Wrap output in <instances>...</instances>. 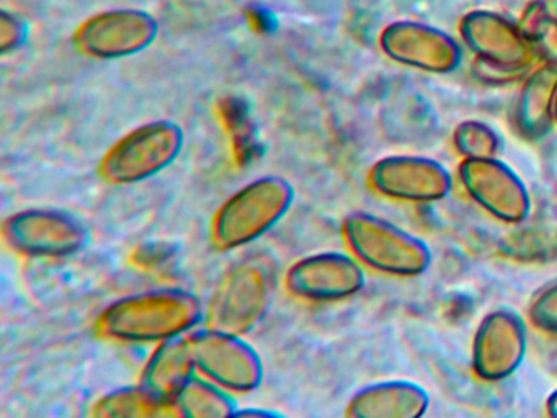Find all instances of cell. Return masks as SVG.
<instances>
[{
	"mask_svg": "<svg viewBox=\"0 0 557 418\" xmlns=\"http://www.w3.org/2000/svg\"><path fill=\"white\" fill-rule=\"evenodd\" d=\"M459 33L479 61L508 74H523L536 58L521 26L491 10L466 13L459 23Z\"/></svg>",
	"mask_w": 557,
	"mask_h": 418,
	"instance_id": "9",
	"label": "cell"
},
{
	"mask_svg": "<svg viewBox=\"0 0 557 418\" xmlns=\"http://www.w3.org/2000/svg\"><path fill=\"white\" fill-rule=\"evenodd\" d=\"M453 143L465 159H485L497 156L502 140L487 124L468 120L458 124Z\"/></svg>",
	"mask_w": 557,
	"mask_h": 418,
	"instance_id": "22",
	"label": "cell"
},
{
	"mask_svg": "<svg viewBox=\"0 0 557 418\" xmlns=\"http://www.w3.org/2000/svg\"><path fill=\"white\" fill-rule=\"evenodd\" d=\"M556 123H557V100H556Z\"/></svg>",
	"mask_w": 557,
	"mask_h": 418,
	"instance_id": "27",
	"label": "cell"
},
{
	"mask_svg": "<svg viewBox=\"0 0 557 418\" xmlns=\"http://www.w3.org/2000/svg\"><path fill=\"white\" fill-rule=\"evenodd\" d=\"M171 257V251L165 248L159 247V245H152V247H139L135 254V263L141 265L143 268H154L159 265L165 263Z\"/></svg>",
	"mask_w": 557,
	"mask_h": 418,
	"instance_id": "24",
	"label": "cell"
},
{
	"mask_svg": "<svg viewBox=\"0 0 557 418\" xmlns=\"http://www.w3.org/2000/svg\"><path fill=\"white\" fill-rule=\"evenodd\" d=\"M345 238L357 258L393 276H419L432 265L429 244L406 229L368 212H351L344 222Z\"/></svg>",
	"mask_w": 557,
	"mask_h": 418,
	"instance_id": "3",
	"label": "cell"
},
{
	"mask_svg": "<svg viewBox=\"0 0 557 418\" xmlns=\"http://www.w3.org/2000/svg\"><path fill=\"white\" fill-rule=\"evenodd\" d=\"M273 271L250 258L234 265L218 284L208 307V327L243 335L262 319L272 299Z\"/></svg>",
	"mask_w": 557,
	"mask_h": 418,
	"instance_id": "4",
	"label": "cell"
},
{
	"mask_svg": "<svg viewBox=\"0 0 557 418\" xmlns=\"http://www.w3.org/2000/svg\"><path fill=\"white\" fill-rule=\"evenodd\" d=\"M4 237L15 251L28 257H67L86 247L89 231L70 212L32 208L5 219Z\"/></svg>",
	"mask_w": 557,
	"mask_h": 418,
	"instance_id": "6",
	"label": "cell"
},
{
	"mask_svg": "<svg viewBox=\"0 0 557 418\" xmlns=\"http://www.w3.org/2000/svg\"><path fill=\"white\" fill-rule=\"evenodd\" d=\"M546 408L547 414H549L550 417L557 418V389L549 395V397H547Z\"/></svg>",
	"mask_w": 557,
	"mask_h": 418,
	"instance_id": "26",
	"label": "cell"
},
{
	"mask_svg": "<svg viewBox=\"0 0 557 418\" xmlns=\"http://www.w3.org/2000/svg\"><path fill=\"white\" fill-rule=\"evenodd\" d=\"M195 366L205 378L233 392H249L263 379V362L257 349L240 335L221 330H200L188 339Z\"/></svg>",
	"mask_w": 557,
	"mask_h": 418,
	"instance_id": "7",
	"label": "cell"
},
{
	"mask_svg": "<svg viewBox=\"0 0 557 418\" xmlns=\"http://www.w3.org/2000/svg\"><path fill=\"white\" fill-rule=\"evenodd\" d=\"M276 417V411H269V410H252V408H249V410H236L234 411V417Z\"/></svg>",
	"mask_w": 557,
	"mask_h": 418,
	"instance_id": "25",
	"label": "cell"
},
{
	"mask_svg": "<svg viewBox=\"0 0 557 418\" xmlns=\"http://www.w3.org/2000/svg\"><path fill=\"white\" fill-rule=\"evenodd\" d=\"M177 415L174 408L164 407L152 401L141 385L136 388H120L110 394L103 395L96 407L94 417L120 418V417H161V415Z\"/></svg>",
	"mask_w": 557,
	"mask_h": 418,
	"instance_id": "20",
	"label": "cell"
},
{
	"mask_svg": "<svg viewBox=\"0 0 557 418\" xmlns=\"http://www.w3.org/2000/svg\"><path fill=\"white\" fill-rule=\"evenodd\" d=\"M220 113L224 126L233 140L234 157L240 165L259 159L262 152L256 127L249 116L246 103L239 98H224L220 103Z\"/></svg>",
	"mask_w": 557,
	"mask_h": 418,
	"instance_id": "19",
	"label": "cell"
},
{
	"mask_svg": "<svg viewBox=\"0 0 557 418\" xmlns=\"http://www.w3.org/2000/svg\"><path fill=\"white\" fill-rule=\"evenodd\" d=\"M195 294L177 287L132 294L110 304L97 327L102 335L128 343H161L181 336L201 319Z\"/></svg>",
	"mask_w": 557,
	"mask_h": 418,
	"instance_id": "1",
	"label": "cell"
},
{
	"mask_svg": "<svg viewBox=\"0 0 557 418\" xmlns=\"http://www.w3.org/2000/svg\"><path fill=\"white\" fill-rule=\"evenodd\" d=\"M370 180L381 195L403 201H440L453 188L448 169L438 160L422 156L384 157L374 163Z\"/></svg>",
	"mask_w": 557,
	"mask_h": 418,
	"instance_id": "12",
	"label": "cell"
},
{
	"mask_svg": "<svg viewBox=\"0 0 557 418\" xmlns=\"http://www.w3.org/2000/svg\"><path fill=\"white\" fill-rule=\"evenodd\" d=\"M530 319L537 329L547 333H557V280L544 286L533 297Z\"/></svg>",
	"mask_w": 557,
	"mask_h": 418,
	"instance_id": "23",
	"label": "cell"
},
{
	"mask_svg": "<svg viewBox=\"0 0 557 418\" xmlns=\"http://www.w3.org/2000/svg\"><path fill=\"white\" fill-rule=\"evenodd\" d=\"M520 26L536 56L557 67V15L543 2H533L524 10Z\"/></svg>",
	"mask_w": 557,
	"mask_h": 418,
	"instance_id": "21",
	"label": "cell"
},
{
	"mask_svg": "<svg viewBox=\"0 0 557 418\" xmlns=\"http://www.w3.org/2000/svg\"><path fill=\"white\" fill-rule=\"evenodd\" d=\"M195 369L197 366H195L190 342L188 339L175 336L161 342L152 353L143 369L139 385L152 401L164 407L174 408L175 397L194 378Z\"/></svg>",
	"mask_w": 557,
	"mask_h": 418,
	"instance_id": "15",
	"label": "cell"
},
{
	"mask_svg": "<svg viewBox=\"0 0 557 418\" xmlns=\"http://www.w3.org/2000/svg\"><path fill=\"white\" fill-rule=\"evenodd\" d=\"M226 391L211 379L194 376L175 397V411L188 418L234 417L237 404Z\"/></svg>",
	"mask_w": 557,
	"mask_h": 418,
	"instance_id": "18",
	"label": "cell"
},
{
	"mask_svg": "<svg viewBox=\"0 0 557 418\" xmlns=\"http://www.w3.org/2000/svg\"><path fill=\"white\" fill-rule=\"evenodd\" d=\"M156 35V25L143 13H112L92 20L81 32L79 46L87 54L119 58L146 48Z\"/></svg>",
	"mask_w": 557,
	"mask_h": 418,
	"instance_id": "14",
	"label": "cell"
},
{
	"mask_svg": "<svg viewBox=\"0 0 557 418\" xmlns=\"http://www.w3.org/2000/svg\"><path fill=\"white\" fill-rule=\"evenodd\" d=\"M557 67L544 62L534 69L518 95L515 121L528 139H540L556 121Z\"/></svg>",
	"mask_w": 557,
	"mask_h": 418,
	"instance_id": "17",
	"label": "cell"
},
{
	"mask_svg": "<svg viewBox=\"0 0 557 418\" xmlns=\"http://www.w3.org/2000/svg\"><path fill=\"white\" fill-rule=\"evenodd\" d=\"M459 176L468 195L488 214L508 224H520L530 216V192L513 169L497 157L465 159Z\"/></svg>",
	"mask_w": 557,
	"mask_h": 418,
	"instance_id": "8",
	"label": "cell"
},
{
	"mask_svg": "<svg viewBox=\"0 0 557 418\" xmlns=\"http://www.w3.org/2000/svg\"><path fill=\"white\" fill-rule=\"evenodd\" d=\"M184 147V133L171 121H152L136 127L103 157L100 172L115 185L151 179L171 165Z\"/></svg>",
	"mask_w": 557,
	"mask_h": 418,
	"instance_id": "5",
	"label": "cell"
},
{
	"mask_svg": "<svg viewBox=\"0 0 557 418\" xmlns=\"http://www.w3.org/2000/svg\"><path fill=\"white\" fill-rule=\"evenodd\" d=\"M381 48L393 61L432 74H448L461 62V46L442 29L400 20L381 33Z\"/></svg>",
	"mask_w": 557,
	"mask_h": 418,
	"instance_id": "11",
	"label": "cell"
},
{
	"mask_svg": "<svg viewBox=\"0 0 557 418\" xmlns=\"http://www.w3.org/2000/svg\"><path fill=\"white\" fill-rule=\"evenodd\" d=\"M367 278L350 255L322 251L296 261L286 274V286L309 300H338L363 290Z\"/></svg>",
	"mask_w": 557,
	"mask_h": 418,
	"instance_id": "13",
	"label": "cell"
},
{
	"mask_svg": "<svg viewBox=\"0 0 557 418\" xmlns=\"http://www.w3.org/2000/svg\"><path fill=\"white\" fill-rule=\"evenodd\" d=\"M295 201V189L282 176L253 180L234 193L214 216L213 242L221 250L256 241L278 224Z\"/></svg>",
	"mask_w": 557,
	"mask_h": 418,
	"instance_id": "2",
	"label": "cell"
},
{
	"mask_svg": "<svg viewBox=\"0 0 557 418\" xmlns=\"http://www.w3.org/2000/svg\"><path fill=\"white\" fill-rule=\"evenodd\" d=\"M527 349L524 320L510 309L492 310L479 323L472 343L475 374L484 381H504L518 371Z\"/></svg>",
	"mask_w": 557,
	"mask_h": 418,
	"instance_id": "10",
	"label": "cell"
},
{
	"mask_svg": "<svg viewBox=\"0 0 557 418\" xmlns=\"http://www.w3.org/2000/svg\"><path fill=\"white\" fill-rule=\"evenodd\" d=\"M430 407L425 388L412 381L393 379L374 382L358 391L347 414L357 418H419Z\"/></svg>",
	"mask_w": 557,
	"mask_h": 418,
	"instance_id": "16",
	"label": "cell"
}]
</instances>
